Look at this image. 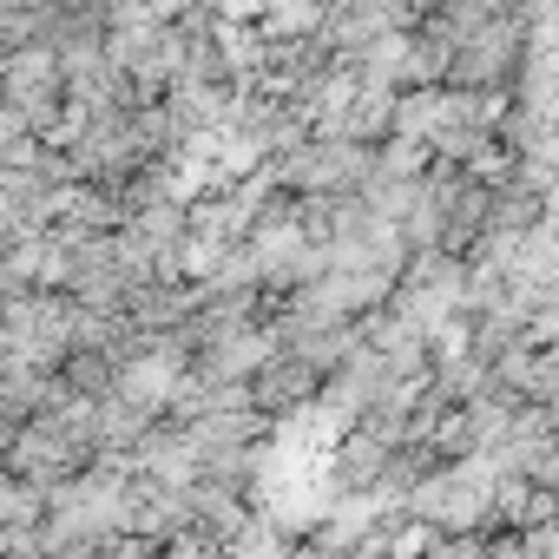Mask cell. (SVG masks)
<instances>
[{
  "label": "cell",
  "instance_id": "6da1fadb",
  "mask_svg": "<svg viewBox=\"0 0 559 559\" xmlns=\"http://www.w3.org/2000/svg\"><path fill=\"white\" fill-rule=\"evenodd\" d=\"M323 389H330V376H323L317 362H304V356H276V362L250 382V395H257V408H263L270 421L317 408V402H323Z\"/></svg>",
  "mask_w": 559,
  "mask_h": 559
}]
</instances>
